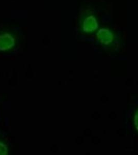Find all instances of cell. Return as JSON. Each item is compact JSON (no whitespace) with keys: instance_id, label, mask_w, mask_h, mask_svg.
<instances>
[{"instance_id":"5","label":"cell","mask_w":138,"mask_h":155,"mask_svg":"<svg viewBox=\"0 0 138 155\" xmlns=\"http://www.w3.org/2000/svg\"><path fill=\"white\" fill-rule=\"evenodd\" d=\"M9 153V148L7 144L0 140V155H7Z\"/></svg>"},{"instance_id":"3","label":"cell","mask_w":138,"mask_h":155,"mask_svg":"<svg viewBox=\"0 0 138 155\" xmlns=\"http://www.w3.org/2000/svg\"><path fill=\"white\" fill-rule=\"evenodd\" d=\"M16 44V37L12 33L9 32L0 33V52L11 51L15 48Z\"/></svg>"},{"instance_id":"4","label":"cell","mask_w":138,"mask_h":155,"mask_svg":"<svg viewBox=\"0 0 138 155\" xmlns=\"http://www.w3.org/2000/svg\"><path fill=\"white\" fill-rule=\"evenodd\" d=\"M132 123L133 128L138 134V108H137L133 113Z\"/></svg>"},{"instance_id":"2","label":"cell","mask_w":138,"mask_h":155,"mask_svg":"<svg viewBox=\"0 0 138 155\" xmlns=\"http://www.w3.org/2000/svg\"><path fill=\"white\" fill-rule=\"evenodd\" d=\"M99 28V21L95 15L89 14L84 17L81 23V30L84 33H95Z\"/></svg>"},{"instance_id":"1","label":"cell","mask_w":138,"mask_h":155,"mask_svg":"<svg viewBox=\"0 0 138 155\" xmlns=\"http://www.w3.org/2000/svg\"><path fill=\"white\" fill-rule=\"evenodd\" d=\"M96 39L101 46L109 47L113 45L116 37L112 30L106 27H102L95 33Z\"/></svg>"}]
</instances>
